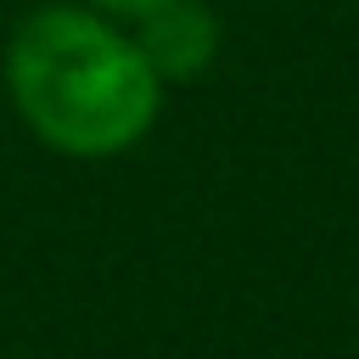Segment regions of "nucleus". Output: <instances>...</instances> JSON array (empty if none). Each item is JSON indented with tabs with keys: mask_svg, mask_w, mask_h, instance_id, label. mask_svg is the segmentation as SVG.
Masks as SVG:
<instances>
[{
	"mask_svg": "<svg viewBox=\"0 0 359 359\" xmlns=\"http://www.w3.org/2000/svg\"><path fill=\"white\" fill-rule=\"evenodd\" d=\"M0 79L28 135L79 163L135 151L157 129L168 95L135 34L84 0L34 6L6 39Z\"/></svg>",
	"mask_w": 359,
	"mask_h": 359,
	"instance_id": "f257e3e1",
	"label": "nucleus"
},
{
	"mask_svg": "<svg viewBox=\"0 0 359 359\" xmlns=\"http://www.w3.org/2000/svg\"><path fill=\"white\" fill-rule=\"evenodd\" d=\"M129 34H135L146 67L163 79V90L196 84L213 67V56H219V17L202 0H168L163 11L140 17Z\"/></svg>",
	"mask_w": 359,
	"mask_h": 359,
	"instance_id": "f03ea898",
	"label": "nucleus"
},
{
	"mask_svg": "<svg viewBox=\"0 0 359 359\" xmlns=\"http://www.w3.org/2000/svg\"><path fill=\"white\" fill-rule=\"evenodd\" d=\"M90 11H101V17H112V22H123V28H135L140 17H151V11H163L168 0H84Z\"/></svg>",
	"mask_w": 359,
	"mask_h": 359,
	"instance_id": "7ed1b4c3",
	"label": "nucleus"
}]
</instances>
